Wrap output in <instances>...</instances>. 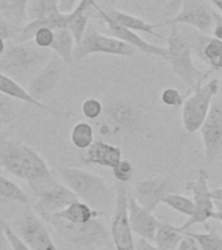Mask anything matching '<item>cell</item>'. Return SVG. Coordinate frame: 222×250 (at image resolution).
Returning <instances> with one entry per match:
<instances>
[{
    "instance_id": "cell-1",
    "label": "cell",
    "mask_w": 222,
    "mask_h": 250,
    "mask_svg": "<svg viewBox=\"0 0 222 250\" xmlns=\"http://www.w3.org/2000/svg\"><path fill=\"white\" fill-rule=\"evenodd\" d=\"M0 166L12 176L25 180L34 197L56 181L42 156L19 141L0 137Z\"/></svg>"
},
{
    "instance_id": "cell-2",
    "label": "cell",
    "mask_w": 222,
    "mask_h": 250,
    "mask_svg": "<svg viewBox=\"0 0 222 250\" xmlns=\"http://www.w3.org/2000/svg\"><path fill=\"white\" fill-rule=\"evenodd\" d=\"M195 27L188 29V25H172V33L168 38V62L173 72L183 81L187 87V95L203 83L212 69L204 72L194 64V34Z\"/></svg>"
},
{
    "instance_id": "cell-3",
    "label": "cell",
    "mask_w": 222,
    "mask_h": 250,
    "mask_svg": "<svg viewBox=\"0 0 222 250\" xmlns=\"http://www.w3.org/2000/svg\"><path fill=\"white\" fill-rule=\"evenodd\" d=\"M52 55L54 52L50 48L38 47L31 41L17 43L0 56V72L13 78L20 85L27 86Z\"/></svg>"
},
{
    "instance_id": "cell-4",
    "label": "cell",
    "mask_w": 222,
    "mask_h": 250,
    "mask_svg": "<svg viewBox=\"0 0 222 250\" xmlns=\"http://www.w3.org/2000/svg\"><path fill=\"white\" fill-rule=\"evenodd\" d=\"M43 220L54 228L59 237L76 249L98 250L110 246V232L98 218L84 224H72L55 216H49Z\"/></svg>"
},
{
    "instance_id": "cell-5",
    "label": "cell",
    "mask_w": 222,
    "mask_h": 250,
    "mask_svg": "<svg viewBox=\"0 0 222 250\" xmlns=\"http://www.w3.org/2000/svg\"><path fill=\"white\" fill-rule=\"evenodd\" d=\"M144 119V112L140 105L127 101H114L103 109V113L97 119V130L101 137L113 138L135 132Z\"/></svg>"
},
{
    "instance_id": "cell-6",
    "label": "cell",
    "mask_w": 222,
    "mask_h": 250,
    "mask_svg": "<svg viewBox=\"0 0 222 250\" xmlns=\"http://www.w3.org/2000/svg\"><path fill=\"white\" fill-rule=\"evenodd\" d=\"M59 173L62 176L64 184L82 202H86L97 210L109 202V187L99 176L80 168L67 167V166H62L59 168Z\"/></svg>"
},
{
    "instance_id": "cell-7",
    "label": "cell",
    "mask_w": 222,
    "mask_h": 250,
    "mask_svg": "<svg viewBox=\"0 0 222 250\" xmlns=\"http://www.w3.org/2000/svg\"><path fill=\"white\" fill-rule=\"evenodd\" d=\"M219 90V80L213 78L211 81L197 86L191 97L188 95L184 104L182 105V121L186 132L195 133L200 130L211 111L212 103Z\"/></svg>"
},
{
    "instance_id": "cell-8",
    "label": "cell",
    "mask_w": 222,
    "mask_h": 250,
    "mask_svg": "<svg viewBox=\"0 0 222 250\" xmlns=\"http://www.w3.org/2000/svg\"><path fill=\"white\" fill-rule=\"evenodd\" d=\"M136 48L113 35H103L98 33L93 26L88 27L85 35L74 47V62H80L86 56L93 54L117 55V56H133Z\"/></svg>"
},
{
    "instance_id": "cell-9",
    "label": "cell",
    "mask_w": 222,
    "mask_h": 250,
    "mask_svg": "<svg viewBox=\"0 0 222 250\" xmlns=\"http://www.w3.org/2000/svg\"><path fill=\"white\" fill-rule=\"evenodd\" d=\"M128 189L127 184H117L115 210H114L110 237L115 250H136V241L128 218Z\"/></svg>"
},
{
    "instance_id": "cell-10",
    "label": "cell",
    "mask_w": 222,
    "mask_h": 250,
    "mask_svg": "<svg viewBox=\"0 0 222 250\" xmlns=\"http://www.w3.org/2000/svg\"><path fill=\"white\" fill-rule=\"evenodd\" d=\"M160 25H188L208 35L215 29V11L208 0H186L175 16L160 22Z\"/></svg>"
},
{
    "instance_id": "cell-11",
    "label": "cell",
    "mask_w": 222,
    "mask_h": 250,
    "mask_svg": "<svg viewBox=\"0 0 222 250\" xmlns=\"http://www.w3.org/2000/svg\"><path fill=\"white\" fill-rule=\"evenodd\" d=\"M17 233L31 250H59L50 232L39 216L30 206L23 211L17 220Z\"/></svg>"
},
{
    "instance_id": "cell-12",
    "label": "cell",
    "mask_w": 222,
    "mask_h": 250,
    "mask_svg": "<svg viewBox=\"0 0 222 250\" xmlns=\"http://www.w3.org/2000/svg\"><path fill=\"white\" fill-rule=\"evenodd\" d=\"M209 175L205 169H200L197 172V177L195 181L187 184V189L194 193V202H195L196 211L192 218L183 226L179 227L182 230H188L191 227L196 224H207L209 219H213V214L216 211V202L212 197V190L208 187Z\"/></svg>"
},
{
    "instance_id": "cell-13",
    "label": "cell",
    "mask_w": 222,
    "mask_h": 250,
    "mask_svg": "<svg viewBox=\"0 0 222 250\" xmlns=\"http://www.w3.org/2000/svg\"><path fill=\"white\" fill-rule=\"evenodd\" d=\"M204 142V151L208 163L222 158V102L215 101L211 111L200 128Z\"/></svg>"
},
{
    "instance_id": "cell-14",
    "label": "cell",
    "mask_w": 222,
    "mask_h": 250,
    "mask_svg": "<svg viewBox=\"0 0 222 250\" xmlns=\"http://www.w3.org/2000/svg\"><path fill=\"white\" fill-rule=\"evenodd\" d=\"M66 62L60 56L54 54L45 65L38 70L30 83L27 85V91L37 101L42 102L56 87L59 80L66 70Z\"/></svg>"
},
{
    "instance_id": "cell-15",
    "label": "cell",
    "mask_w": 222,
    "mask_h": 250,
    "mask_svg": "<svg viewBox=\"0 0 222 250\" xmlns=\"http://www.w3.org/2000/svg\"><path fill=\"white\" fill-rule=\"evenodd\" d=\"M176 185L170 176H156L141 180L136 185V199L141 206L154 211L166 195L175 193Z\"/></svg>"
},
{
    "instance_id": "cell-16",
    "label": "cell",
    "mask_w": 222,
    "mask_h": 250,
    "mask_svg": "<svg viewBox=\"0 0 222 250\" xmlns=\"http://www.w3.org/2000/svg\"><path fill=\"white\" fill-rule=\"evenodd\" d=\"M35 198L38 201L35 203L34 211L42 219H46L47 216L62 211L68 205L78 199L77 195L74 194L70 188L59 181L51 184L50 187L46 188Z\"/></svg>"
},
{
    "instance_id": "cell-17",
    "label": "cell",
    "mask_w": 222,
    "mask_h": 250,
    "mask_svg": "<svg viewBox=\"0 0 222 250\" xmlns=\"http://www.w3.org/2000/svg\"><path fill=\"white\" fill-rule=\"evenodd\" d=\"M94 8V7H93ZM97 13L102 17V20L105 21V23L107 25V29H109L110 35H113L115 38L121 39L123 42L128 43L132 47H135L137 51H140L145 55H153V56H160L164 60L168 62V48L161 46H156V44H152V43L147 42L145 39H143L140 35L137 34L136 31L129 30L127 27L122 26L119 23H117L115 21L107 17L105 13H102L101 11H98L97 8H94Z\"/></svg>"
},
{
    "instance_id": "cell-18",
    "label": "cell",
    "mask_w": 222,
    "mask_h": 250,
    "mask_svg": "<svg viewBox=\"0 0 222 250\" xmlns=\"http://www.w3.org/2000/svg\"><path fill=\"white\" fill-rule=\"evenodd\" d=\"M128 218L133 233L139 234L149 241H154V236L160 223L153 215V211L145 208L137 202L136 198L129 197L128 199Z\"/></svg>"
},
{
    "instance_id": "cell-19",
    "label": "cell",
    "mask_w": 222,
    "mask_h": 250,
    "mask_svg": "<svg viewBox=\"0 0 222 250\" xmlns=\"http://www.w3.org/2000/svg\"><path fill=\"white\" fill-rule=\"evenodd\" d=\"M122 160V148L105 141H94L93 145L81 154V163L86 166H99L113 169Z\"/></svg>"
},
{
    "instance_id": "cell-20",
    "label": "cell",
    "mask_w": 222,
    "mask_h": 250,
    "mask_svg": "<svg viewBox=\"0 0 222 250\" xmlns=\"http://www.w3.org/2000/svg\"><path fill=\"white\" fill-rule=\"evenodd\" d=\"M94 8H97L98 11H101L102 13H105L107 17L115 21L117 23L122 25V26L127 27L129 30L133 31H141V33H147V34H150L153 37H157L160 39H165L161 34H158L156 31V29L161 27L160 23H150L148 21H144L140 17H136V16L129 15V13H125V12L118 11L115 8L110 7V8H102L99 7L97 3L93 5Z\"/></svg>"
},
{
    "instance_id": "cell-21",
    "label": "cell",
    "mask_w": 222,
    "mask_h": 250,
    "mask_svg": "<svg viewBox=\"0 0 222 250\" xmlns=\"http://www.w3.org/2000/svg\"><path fill=\"white\" fill-rule=\"evenodd\" d=\"M0 93L7 94L9 97L17 99V101L34 105V107H38V108L43 109V111H46V112L51 113L54 116H63L62 112H59L56 109L50 108L49 105L43 104L42 102L34 99L30 95V93L27 91V89H25V86L20 85L19 82L15 81L13 78L7 76V74L1 73V72H0Z\"/></svg>"
},
{
    "instance_id": "cell-22",
    "label": "cell",
    "mask_w": 222,
    "mask_h": 250,
    "mask_svg": "<svg viewBox=\"0 0 222 250\" xmlns=\"http://www.w3.org/2000/svg\"><path fill=\"white\" fill-rule=\"evenodd\" d=\"M98 215H99V212H98L97 208H94L86 202H82V201L77 199V201L68 205L66 208H63L59 212H55L50 216L63 219V220L72 223V224H84V223H88L98 218Z\"/></svg>"
},
{
    "instance_id": "cell-23",
    "label": "cell",
    "mask_w": 222,
    "mask_h": 250,
    "mask_svg": "<svg viewBox=\"0 0 222 250\" xmlns=\"http://www.w3.org/2000/svg\"><path fill=\"white\" fill-rule=\"evenodd\" d=\"M74 47H76V41H74L72 33L67 27L55 30V38L50 50L58 56H60L67 65H72L74 62Z\"/></svg>"
},
{
    "instance_id": "cell-24",
    "label": "cell",
    "mask_w": 222,
    "mask_h": 250,
    "mask_svg": "<svg viewBox=\"0 0 222 250\" xmlns=\"http://www.w3.org/2000/svg\"><path fill=\"white\" fill-rule=\"evenodd\" d=\"M186 232L179 227L172 226L168 223H160L154 236L156 246L160 250H175L183 240Z\"/></svg>"
},
{
    "instance_id": "cell-25",
    "label": "cell",
    "mask_w": 222,
    "mask_h": 250,
    "mask_svg": "<svg viewBox=\"0 0 222 250\" xmlns=\"http://www.w3.org/2000/svg\"><path fill=\"white\" fill-rule=\"evenodd\" d=\"M0 198L5 199L7 202L12 201L24 206H30V199L23 188L3 175H0Z\"/></svg>"
},
{
    "instance_id": "cell-26",
    "label": "cell",
    "mask_w": 222,
    "mask_h": 250,
    "mask_svg": "<svg viewBox=\"0 0 222 250\" xmlns=\"http://www.w3.org/2000/svg\"><path fill=\"white\" fill-rule=\"evenodd\" d=\"M94 129L89 123L80 121L71 130V142L74 147L85 151L94 142Z\"/></svg>"
},
{
    "instance_id": "cell-27",
    "label": "cell",
    "mask_w": 222,
    "mask_h": 250,
    "mask_svg": "<svg viewBox=\"0 0 222 250\" xmlns=\"http://www.w3.org/2000/svg\"><path fill=\"white\" fill-rule=\"evenodd\" d=\"M166 206L173 208L176 212L186 215L187 218H192L195 215L196 206L194 199L188 198L186 195L178 194V193H172V194L166 195L164 198V202Z\"/></svg>"
},
{
    "instance_id": "cell-28",
    "label": "cell",
    "mask_w": 222,
    "mask_h": 250,
    "mask_svg": "<svg viewBox=\"0 0 222 250\" xmlns=\"http://www.w3.org/2000/svg\"><path fill=\"white\" fill-rule=\"evenodd\" d=\"M186 232L199 242L203 250H222V237L216 229H211L204 233H195L190 230Z\"/></svg>"
},
{
    "instance_id": "cell-29",
    "label": "cell",
    "mask_w": 222,
    "mask_h": 250,
    "mask_svg": "<svg viewBox=\"0 0 222 250\" xmlns=\"http://www.w3.org/2000/svg\"><path fill=\"white\" fill-rule=\"evenodd\" d=\"M222 56V41L217 38H209L208 43L204 48V62H207L211 66V69L215 72L217 70L220 59Z\"/></svg>"
},
{
    "instance_id": "cell-30",
    "label": "cell",
    "mask_w": 222,
    "mask_h": 250,
    "mask_svg": "<svg viewBox=\"0 0 222 250\" xmlns=\"http://www.w3.org/2000/svg\"><path fill=\"white\" fill-rule=\"evenodd\" d=\"M58 12H60L59 11V0H37L29 12V16L31 17V20H34L38 17L51 16Z\"/></svg>"
},
{
    "instance_id": "cell-31",
    "label": "cell",
    "mask_w": 222,
    "mask_h": 250,
    "mask_svg": "<svg viewBox=\"0 0 222 250\" xmlns=\"http://www.w3.org/2000/svg\"><path fill=\"white\" fill-rule=\"evenodd\" d=\"M11 7L8 11L9 19L16 23L21 26V23L25 22L27 17V4L29 0H9Z\"/></svg>"
},
{
    "instance_id": "cell-32",
    "label": "cell",
    "mask_w": 222,
    "mask_h": 250,
    "mask_svg": "<svg viewBox=\"0 0 222 250\" xmlns=\"http://www.w3.org/2000/svg\"><path fill=\"white\" fill-rule=\"evenodd\" d=\"M0 226H1L4 233H5V236H7L8 241H9V244H11L12 250H31L30 248L27 246L26 242L24 241L23 238H21V236H20V234L17 233V232H16V230L1 218H0Z\"/></svg>"
},
{
    "instance_id": "cell-33",
    "label": "cell",
    "mask_w": 222,
    "mask_h": 250,
    "mask_svg": "<svg viewBox=\"0 0 222 250\" xmlns=\"http://www.w3.org/2000/svg\"><path fill=\"white\" fill-rule=\"evenodd\" d=\"M19 103L17 99L9 97L7 94L0 93V116H3L8 123L17 115Z\"/></svg>"
},
{
    "instance_id": "cell-34",
    "label": "cell",
    "mask_w": 222,
    "mask_h": 250,
    "mask_svg": "<svg viewBox=\"0 0 222 250\" xmlns=\"http://www.w3.org/2000/svg\"><path fill=\"white\" fill-rule=\"evenodd\" d=\"M111 171H113L114 179L117 180L118 183L127 184L129 180L132 179L133 173H135V168H133L132 163L129 160L122 159Z\"/></svg>"
},
{
    "instance_id": "cell-35",
    "label": "cell",
    "mask_w": 222,
    "mask_h": 250,
    "mask_svg": "<svg viewBox=\"0 0 222 250\" xmlns=\"http://www.w3.org/2000/svg\"><path fill=\"white\" fill-rule=\"evenodd\" d=\"M103 104L98 99H94V98H89V99H85L82 102L81 104V112L82 115L89 119V120H97L102 116L103 113Z\"/></svg>"
},
{
    "instance_id": "cell-36",
    "label": "cell",
    "mask_w": 222,
    "mask_h": 250,
    "mask_svg": "<svg viewBox=\"0 0 222 250\" xmlns=\"http://www.w3.org/2000/svg\"><path fill=\"white\" fill-rule=\"evenodd\" d=\"M187 94H182L179 90L169 87V89H165L161 94V101L165 105H169V107H180L184 104V101L187 99Z\"/></svg>"
},
{
    "instance_id": "cell-37",
    "label": "cell",
    "mask_w": 222,
    "mask_h": 250,
    "mask_svg": "<svg viewBox=\"0 0 222 250\" xmlns=\"http://www.w3.org/2000/svg\"><path fill=\"white\" fill-rule=\"evenodd\" d=\"M55 38V30L50 29V27H42L39 29L33 37V42L38 47L42 48H50Z\"/></svg>"
},
{
    "instance_id": "cell-38",
    "label": "cell",
    "mask_w": 222,
    "mask_h": 250,
    "mask_svg": "<svg viewBox=\"0 0 222 250\" xmlns=\"http://www.w3.org/2000/svg\"><path fill=\"white\" fill-rule=\"evenodd\" d=\"M19 25H16L13 21H8L4 17H0V38L11 39V38H17V34L20 31Z\"/></svg>"
},
{
    "instance_id": "cell-39",
    "label": "cell",
    "mask_w": 222,
    "mask_h": 250,
    "mask_svg": "<svg viewBox=\"0 0 222 250\" xmlns=\"http://www.w3.org/2000/svg\"><path fill=\"white\" fill-rule=\"evenodd\" d=\"M184 232H186V230H184ZM175 250H203V249H201V246H200L199 242L196 241L195 238L192 237V236H190V234L186 232L183 240L180 241V244L178 245V248H176Z\"/></svg>"
},
{
    "instance_id": "cell-40",
    "label": "cell",
    "mask_w": 222,
    "mask_h": 250,
    "mask_svg": "<svg viewBox=\"0 0 222 250\" xmlns=\"http://www.w3.org/2000/svg\"><path fill=\"white\" fill-rule=\"evenodd\" d=\"M186 0H169L166 7H165V13L166 15H174L175 16L180 11V8L183 5Z\"/></svg>"
},
{
    "instance_id": "cell-41",
    "label": "cell",
    "mask_w": 222,
    "mask_h": 250,
    "mask_svg": "<svg viewBox=\"0 0 222 250\" xmlns=\"http://www.w3.org/2000/svg\"><path fill=\"white\" fill-rule=\"evenodd\" d=\"M213 35L215 38L222 41V13L219 11H215V29H213Z\"/></svg>"
},
{
    "instance_id": "cell-42",
    "label": "cell",
    "mask_w": 222,
    "mask_h": 250,
    "mask_svg": "<svg viewBox=\"0 0 222 250\" xmlns=\"http://www.w3.org/2000/svg\"><path fill=\"white\" fill-rule=\"evenodd\" d=\"M77 4V0H59V11L62 13H71Z\"/></svg>"
},
{
    "instance_id": "cell-43",
    "label": "cell",
    "mask_w": 222,
    "mask_h": 250,
    "mask_svg": "<svg viewBox=\"0 0 222 250\" xmlns=\"http://www.w3.org/2000/svg\"><path fill=\"white\" fill-rule=\"evenodd\" d=\"M136 250H160L156 245L144 237H140L136 241Z\"/></svg>"
},
{
    "instance_id": "cell-44",
    "label": "cell",
    "mask_w": 222,
    "mask_h": 250,
    "mask_svg": "<svg viewBox=\"0 0 222 250\" xmlns=\"http://www.w3.org/2000/svg\"><path fill=\"white\" fill-rule=\"evenodd\" d=\"M0 250H12L11 244L8 241L7 236L4 233L1 226H0Z\"/></svg>"
},
{
    "instance_id": "cell-45",
    "label": "cell",
    "mask_w": 222,
    "mask_h": 250,
    "mask_svg": "<svg viewBox=\"0 0 222 250\" xmlns=\"http://www.w3.org/2000/svg\"><path fill=\"white\" fill-rule=\"evenodd\" d=\"M216 202V211L213 214V219L216 220H220L222 223V202H219V201H215Z\"/></svg>"
},
{
    "instance_id": "cell-46",
    "label": "cell",
    "mask_w": 222,
    "mask_h": 250,
    "mask_svg": "<svg viewBox=\"0 0 222 250\" xmlns=\"http://www.w3.org/2000/svg\"><path fill=\"white\" fill-rule=\"evenodd\" d=\"M212 197H213V199H215V201L222 202V188L213 189V190H212Z\"/></svg>"
},
{
    "instance_id": "cell-47",
    "label": "cell",
    "mask_w": 222,
    "mask_h": 250,
    "mask_svg": "<svg viewBox=\"0 0 222 250\" xmlns=\"http://www.w3.org/2000/svg\"><path fill=\"white\" fill-rule=\"evenodd\" d=\"M11 7L9 0H0V12H8Z\"/></svg>"
},
{
    "instance_id": "cell-48",
    "label": "cell",
    "mask_w": 222,
    "mask_h": 250,
    "mask_svg": "<svg viewBox=\"0 0 222 250\" xmlns=\"http://www.w3.org/2000/svg\"><path fill=\"white\" fill-rule=\"evenodd\" d=\"M208 1L211 4H213L216 7V9L222 13V0H208Z\"/></svg>"
},
{
    "instance_id": "cell-49",
    "label": "cell",
    "mask_w": 222,
    "mask_h": 250,
    "mask_svg": "<svg viewBox=\"0 0 222 250\" xmlns=\"http://www.w3.org/2000/svg\"><path fill=\"white\" fill-rule=\"evenodd\" d=\"M5 52V41L3 38H0V56Z\"/></svg>"
},
{
    "instance_id": "cell-50",
    "label": "cell",
    "mask_w": 222,
    "mask_h": 250,
    "mask_svg": "<svg viewBox=\"0 0 222 250\" xmlns=\"http://www.w3.org/2000/svg\"><path fill=\"white\" fill-rule=\"evenodd\" d=\"M8 123V120H5V119H4L3 116H0V125L1 124H7Z\"/></svg>"
},
{
    "instance_id": "cell-51",
    "label": "cell",
    "mask_w": 222,
    "mask_h": 250,
    "mask_svg": "<svg viewBox=\"0 0 222 250\" xmlns=\"http://www.w3.org/2000/svg\"><path fill=\"white\" fill-rule=\"evenodd\" d=\"M217 70H222V56H221V59H220L219 65H217Z\"/></svg>"
},
{
    "instance_id": "cell-52",
    "label": "cell",
    "mask_w": 222,
    "mask_h": 250,
    "mask_svg": "<svg viewBox=\"0 0 222 250\" xmlns=\"http://www.w3.org/2000/svg\"><path fill=\"white\" fill-rule=\"evenodd\" d=\"M117 1H119V0H109V4L110 5H114V4L117 3Z\"/></svg>"
},
{
    "instance_id": "cell-53",
    "label": "cell",
    "mask_w": 222,
    "mask_h": 250,
    "mask_svg": "<svg viewBox=\"0 0 222 250\" xmlns=\"http://www.w3.org/2000/svg\"><path fill=\"white\" fill-rule=\"evenodd\" d=\"M5 202H7L5 199H1V198H0V205H3V203H5Z\"/></svg>"
},
{
    "instance_id": "cell-54",
    "label": "cell",
    "mask_w": 222,
    "mask_h": 250,
    "mask_svg": "<svg viewBox=\"0 0 222 250\" xmlns=\"http://www.w3.org/2000/svg\"><path fill=\"white\" fill-rule=\"evenodd\" d=\"M1 169H3V168H1V166H0V171H1Z\"/></svg>"
},
{
    "instance_id": "cell-55",
    "label": "cell",
    "mask_w": 222,
    "mask_h": 250,
    "mask_svg": "<svg viewBox=\"0 0 222 250\" xmlns=\"http://www.w3.org/2000/svg\"><path fill=\"white\" fill-rule=\"evenodd\" d=\"M106 1H107V3H109V0H106Z\"/></svg>"
},
{
    "instance_id": "cell-56",
    "label": "cell",
    "mask_w": 222,
    "mask_h": 250,
    "mask_svg": "<svg viewBox=\"0 0 222 250\" xmlns=\"http://www.w3.org/2000/svg\"><path fill=\"white\" fill-rule=\"evenodd\" d=\"M221 160H222V158H221Z\"/></svg>"
}]
</instances>
